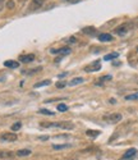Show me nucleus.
<instances>
[{
    "instance_id": "nucleus-14",
    "label": "nucleus",
    "mask_w": 138,
    "mask_h": 160,
    "mask_svg": "<svg viewBox=\"0 0 138 160\" xmlns=\"http://www.w3.org/2000/svg\"><path fill=\"white\" fill-rule=\"evenodd\" d=\"M84 80L82 78V77H77V78H73L72 81H69L68 82V86H75V85H79V83H82Z\"/></svg>"
},
{
    "instance_id": "nucleus-27",
    "label": "nucleus",
    "mask_w": 138,
    "mask_h": 160,
    "mask_svg": "<svg viewBox=\"0 0 138 160\" xmlns=\"http://www.w3.org/2000/svg\"><path fill=\"white\" fill-rule=\"evenodd\" d=\"M64 2L69 4H75V3H79V0H64Z\"/></svg>"
},
{
    "instance_id": "nucleus-23",
    "label": "nucleus",
    "mask_w": 138,
    "mask_h": 160,
    "mask_svg": "<svg viewBox=\"0 0 138 160\" xmlns=\"http://www.w3.org/2000/svg\"><path fill=\"white\" fill-rule=\"evenodd\" d=\"M39 113H41V114H45V115H54V113H53V111L46 110V109H40V110H39Z\"/></svg>"
},
{
    "instance_id": "nucleus-5",
    "label": "nucleus",
    "mask_w": 138,
    "mask_h": 160,
    "mask_svg": "<svg viewBox=\"0 0 138 160\" xmlns=\"http://www.w3.org/2000/svg\"><path fill=\"white\" fill-rule=\"evenodd\" d=\"M101 69V64H100V62H93L90 67H86V72H97Z\"/></svg>"
},
{
    "instance_id": "nucleus-26",
    "label": "nucleus",
    "mask_w": 138,
    "mask_h": 160,
    "mask_svg": "<svg viewBox=\"0 0 138 160\" xmlns=\"http://www.w3.org/2000/svg\"><path fill=\"white\" fill-rule=\"evenodd\" d=\"M66 85H68V83H66V82H56V89H64V87L66 86Z\"/></svg>"
},
{
    "instance_id": "nucleus-32",
    "label": "nucleus",
    "mask_w": 138,
    "mask_h": 160,
    "mask_svg": "<svg viewBox=\"0 0 138 160\" xmlns=\"http://www.w3.org/2000/svg\"><path fill=\"white\" fill-rule=\"evenodd\" d=\"M22 2H25V0H22Z\"/></svg>"
},
{
    "instance_id": "nucleus-15",
    "label": "nucleus",
    "mask_w": 138,
    "mask_h": 160,
    "mask_svg": "<svg viewBox=\"0 0 138 160\" xmlns=\"http://www.w3.org/2000/svg\"><path fill=\"white\" fill-rule=\"evenodd\" d=\"M118 56H119L118 53H110V54H107V55L104 56V60H106V62L114 60V59H115V58H118Z\"/></svg>"
},
{
    "instance_id": "nucleus-33",
    "label": "nucleus",
    "mask_w": 138,
    "mask_h": 160,
    "mask_svg": "<svg viewBox=\"0 0 138 160\" xmlns=\"http://www.w3.org/2000/svg\"><path fill=\"white\" fill-rule=\"evenodd\" d=\"M137 83H138V81H137Z\"/></svg>"
},
{
    "instance_id": "nucleus-7",
    "label": "nucleus",
    "mask_w": 138,
    "mask_h": 160,
    "mask_svg": "<svg viewBox=\"0 0 138 160\" xmlns=\"http://www.w3.org/2000/svg\"><path fill=\"white\" fill-rule=\"evenodd\" d=\"M44 3H45V0H32L30 9H31V11H36V9L41 8V7H42V4H44Z\"/></svg>"
},
{
    "instance_id": "nucleus-9",
    "label": "nucleus",
    "mask_w": 138,
    "mask_h": 160,
    "mask_svg": "<svg viewBox=\"0 0 138 160\" xmlns=\"http://www.w3.org/2000/svg\"><path fill=\"white\" fill-rule=\"evenodd\" d=\"M51 53H54V54H59V55H66L70 53V49L69 47H61V49H53Z\"/></svg>"
},
{
    "instance_id": "nucleus-4",
    "label": "nucleus",
    "mask_w": 138,
    "mask_h": 160,
    "mask_svg": "<svg viewBox=\"0 0 138 160\" xmlns=\"http://www.w3.org/2000/svg\"><path fill=\"white\" fill-rule=\"evenodd\" d=\"M131 23H124V25H122L120 27H119V28H116V30H115V33H116V35H125V33L128 32V30H129V28H131Z\"/></svg>"
},
{
    "instance_id": "nucleus-20",
    "label": "nucleus",
    "mask_w": 138,
    "mask_h": 160,
    "mask_svg": "<svg viewBox=\"0 0 138 160\" xmlns=\"http://www.w3.org/2000/svg\"><path fill=\"white\" fill-rule=\"evenodd\" d=\"M125 100H138V92H134V94H131V95H127L125 96Z\"/></svg>"
},
{
    "instance_id": "nucleus-21",
    "label": "nucleus",
    "mask_w": 138,
    "mask_h": 160,
    "mask_svg": "<svg viewBox=\"0 0 138 160\" xmlns=\"http://www.w3.org/2000/svg\"><path fill=\"white\" fill-rule=\"evenodd\" d=\"M113 78L111 76H104V77H101V80H100L98 82H96V85H102V82H105V81H110Z\"/></svg>"
},
{
    "instance_id": "nucleus-1",
    "label": "nucleus",
    "mask_w": 138,
    "mask_h": 160,
    "mask_svg": "<svg viewBox=\"0 0 138 160\" xmlns=\"http://www.w3.org/2000/svg\"><path fill=\"white\" fill-rule=\"evenodd\" d=\"M18 137L16 133L13 132H4V133H0V141H7V142H13V141H17Z\"/></svg>"
},
{
    "instance_id": "nucleus-17",
    "label": "nucleus",
    "mask_w": 138,
    "mask_h": 160,
    "mask_svg": "<svg viewBox=\"0 0 138 160\" xmlns=\"http://www.w3.org/2000/svg\"><path fill=\"white\" fill-rule=\"evenodd\" d=\"M51 83V81L50 80H46V81H41V82H39V83H36L35 86V89H39V87H42V86H47V85H50Z\"/></svg>"
},
{
    "instance_id": "nucleus-22",
    "label": "nucleus",
    "mask_w": 138,
    "mask_h": 160,
    "mask_svg": "<svg viewBox=\"0 0 138 160\" xmlns=\"http://www.w3.org/2000/svg\"><path fill=\"white\" fill-rule=\"evenodd\" d=\"M58 110L61 111V113H64V111L68 110V106H66L65 104H59V105H58Z\"/></svg>"
},
{
    "instance_id": "nucleus-10",
    "label": "nucleus",
    "mask_w": 138,
    "mask_h": 160,
    "mask_svg": "<svg viewBox=\"0 0 138 160\" xmlns=\"http://www.w3.org/2000/svg\"><path fill=\"white\" fill-rule=\"evenodd\" d=\"M19 60L22 63H31L35 60V55L33 54H27V55H21L19 56Z\"/></svg>"
},
{
    "instance_id": "nucleus-28",
    "label": "nucleus",
    "mask_w": 138,
    "mask_h": 160,
    "mask_svg": "<svg viewBox=\"0 0 138 160\" xmlns=\"http://www.w3.org/2000/svg\"><path fill=\"white\" fill-rule=\"evenodd\" d=\"M39 140H41V141H46V140H49V136H41V137H39Z\"/></svg>"
},
{
    "instance_id": "nucleus-13",
    "label": "nucleus",
    "mask_w": 138,
    "mask_h": 160,
    "mask_svg": "<svg viewBox=\"0 0 138 160\" xmlns=\"http://www.w3.org/2000/svg\"><path fill=\"white\" fill-rule=\"evenodd\" d=\"M31 150L28 149H22V150H18L17 151V156H28V155H31Z\"/></svg>"
},
{
    "instance_id": "nucleus-18",
    "label": "nucleus",
    "mask_w": 138,
    "mask_h": 160,
    "mask_svg": "<svg viewBox=\"0 0 138 160\" xmlns=\"http://www.w3.org/2000/svg\"><path fill=\"white\" fill-rule=\"evenodd\" d=\"M14 154L10 152V151H1V156H0V159H7V158H13Z\"/></svg>"
},
{
    "instance_id": "nucleus-29",
    "label": "nucleus",
    "mask_w": 138,
    "mask_h": 160,
    "mask_svg": "<svg viewBox=\"0 0 138 160\" xmlns=\"http://www.w3.org/2000/svg\"><path fill=\"white\" fill-rule=\"evenodd\" d=\"M4 2H5V0H0V11H1L3 7H4Z\"/></svg>"
},
{
    "instance_id": "nucleus-24",
    "label": "nucleus",
    "mask_w": 138,
    "mask_h": 160,
    "mask_svg": "<svg viewBox=\"0 0 138 160\" xmlns=\"http://www.w3.org/2000/svg\"><path fill=\"white\" fill-rule=\"evenodd\" d=\"M14 5H16V3H14L13 0H9V2H7V8L10 9V11H12V9H14Z\"/></svg>"
},
{
    "instance_id": "nucleus-12",
    "label": "nucleus",
    "mask_w": 138,
    "mask_h": 160,
    "mask_svg": "<svg viewBox=\"0 0 138 160\" xmlns=\"http://www.w3.org/2000/svg\"><path fill=\"white\" fill-rule=\"evenodd\" d=\"M137 154V150L136 149H129L128 151H125V154L123 155V159H128V158H132V156H134V155Z\"/></svg>"
},
{
    "instance_id": "nucleus-30",
    "label": "nucleus",
    "mask_w": 138,
    "mask_h": 160,
    "mask_svg": "<svg viewBox=\"0 0 138 160\" xmlns=\"http://www.w3.org/2000/svg\"><path fill=\"white\" fill-rule=\"evenodd\" d=\"M69 160H78V159H69Z\"/></svg>"
},
{
    "instance_id": "nucleus-19",
    "label": "nucleus",
    "mask_w": 138,
    "mask_h": 160,
    "mask_svg": "<svg viewBox=\"0 0 138 160\" xmlns=\"http://www.w3.org/2000/svg\"><path fill=\"white\" fill-rule=\"evenodd\" d=\"M70 147V145L68 143H64V145H53V149L54 150H61V149H68Z\"/></svg>"
},
{
    "instance_id": "nucleus-25",
    "label": "nucleus",
    "mask_w": 138,
    "mask_h": 160,
    "mask_svg": "<svg viewBox=\"0 0 138 160\" xmlns=\"http://www.w3.org/2000/svg\"><path fill=\"white\" fill-rule=\"evenodd\" d=\"M21 127H22V123H21V122H17V123H14V124L12 125V129H13V131H18Z\"/></svg>"
},
{
    "instance_id": "nucleus-16",
    "label": "nucleus",
    "mask_w": 138,
    "mask_h": 160,
    "mask_svg": "<svg viewBox=\"0 0 138 160\" xmlns=\"http://www.w3.org/2000/svg\"><path fill=\"white\" fill-rule=\"evenodd\" d=\"M86 134L88 136V137H96V136L100 134V131H93V129H87L86 131Z\"/></svg>"
},
{
    "instance_id": "nucleus-3",
    "label": "nucleus",
    "mask_w": 138,
    "mask_h": 160,
    "mask_svg": "<svg viewBox=\"0 0 138 160\" xmlns=\"http://www.w3.org/2000/svg\"><path fill=\"white\" fill-rule=\"evenodd\" d=\"M104 119L106 120V122L109 123H119L122 120V114H119V113H114V114H110V115H105L104 117Z\"/></svg>"
},
{
    "instance_id": "nucleus-8",
    "label": "nucleus",
    "mask_w": 138,
    "mask_h": 160,
    "mask_svg": "<svg viewBox=\"0 0 138 160\" xmlns=\"http://www.w3.org/2000/svg\"><path fill=\"white\" fill-rule=\"evenodd\" d=\"M82 32L84 35H88V36H95L97 33V30L95 27H84L82 28Z\"/></svg>"
},
{
    "instance_id": "nucleus-31",
    "label": "nucleus",
    "mask_w": 138,
    "mask_h": 160,
    "mask_svg": "<svg viewBox=\"0 0 138 160\" xmlns=\"http://www.w3.org/2000/svg\"><path fill=\"white\" fill-rule=\"evenodd\" d=\"M0 156H1V150H0Z\"/></svg>"
},
{
    "instance_id": "nucleus-6",
    "label": "nucleus",
    "mask_w": 138,
    "mask_h": 160,
    "mask_svg": "<svg viewBox=\"0 0 138 160\" xmlns=\"http://www.w3.org/2000/svg\"><path fill=\"white\" fill-rule=\"evenodd\" d=\"M97 38H98V41H101V42H110L114 40V37L110 33H100Z\"/></svg>"
},
{
    "instance_id": "nucleus-2",
    "label": "nucleus",
    "mask_w": 138,
    "mask_h": 160,
    "mask_svg": "<svg viewBox=\"0 0 138 160\" xmlns=\"http://www.w3.org/2000/svg\"><path fill=\"white\" fill-rule=\"evenodd\" d=\"M50 127L60 128V129H73L74 124L70 122H58V123H50Z\"/></svg>"
},
{
    "instance_id": "nucleus-11",
    "label": "nucleus",
    "mask_w": 138,
    "mask_h": 160,
    "mask_svg": "<svg viewBox=\"0 0 138 160\" xmlns=\"http://www.w3.org/2000/svg\"><path fill=\"white\" fill-rule=\"evenodd\" d=\"M4 65H5L7 68H18L19 67V63L16 62V60H7V62H4Z\"/></svg>"
}]
</instances>
